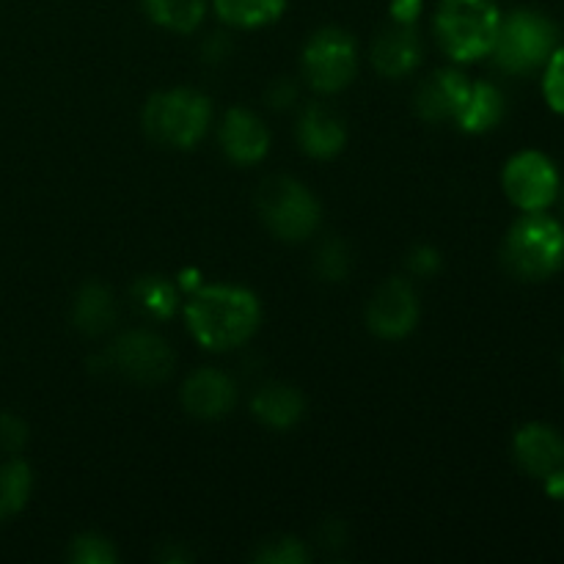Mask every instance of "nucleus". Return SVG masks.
Returning <instances> with one entry per match:
<instances>
[{
    "label": "nucleus",
    "instance_id": "nucleus-25",
    "mask_svg": "<svg viewBox=\"0 0 564 564\" xmlns=\"http://www.w3.org/2000/svg\"><path fill=\"white\" fill-rule=\"evenodd\" d=\"M317 270L323 279L341 281L350 273V253L341 240H328L317 253Z\"/></svg>",
    "mask_w": 564,
    "mask_h": 564
},
{
    "label": "nucleus",
    "instance_id": "nucleus-28",
    "mask_svg": "<svg viewBox=\"0 0 564 564\" xmlns=\"http://www.w3.org/2000/svg\"><path fill=\"white\" fill-rule=\"evenodd\" d=\"M28 441V427L22 419L17 416H0V446L9 452L22 449V444Z\"/></svg>",
    "mask_w": 564,
    "mask_h": 564
},
{
    "label": "nucleus",
    "instance_id": "nucleus-11",
    "mask_svg": "<svg viewBox=\"0 0 564 564\" xmlns=\"http://www.w3.org/2000/svg\"><path fill=\"white\" fill-rule=\"evenodd\" d=\"M516 460L529 477L549 479L556 471H564V438L560 430L549 427L543 422H532L521 427L512 441Z\"/></svg>",
    "mask_w": 564,
    "mask_h": 564
},
{
    "label": "nucleus",
    "instance_id": "nucleus-5",
    "mask_svg": "<svg viewBox=\"0 0 564 564\" xmlns=\"http://www.w3.org/2000/svg\"><path fill=\"white\" fill-rule=\"evenodd\" d=\"M560 44V28L545 14L532 9H518L501 17L499 36L494 44V58L510 75H529L549 64Z\"/></svg>",
    "mask_w": 564,
    "mask_h": 564
},
{
    "label": "nucleus",
    "instance_id": "nucleus-6",
    "mask_svg": "<svg viewBox=\"0 0 564 564\" xmlns=\"http://www.w3.org/2000/svg\"><path fill=\"white\" fill-rule=\"evenodd\" d=\"M259 215L275 237L286 242L306 240L319 224L317 198L290 176H273L259 187Z\"/></svg>",
    "mask_w": 564,
    "mask_h": 564
},
{
    "label": "nucleus",
    "instance_id": "nucleus-21",
    "mask_svg": "<svg viewBox=\"0 0 564 564\" xmlns=\"http://www.w3.org/2000/svg\"><path fill=\"white\" fill-rule=\"evenodd\" d=\"M286 0H215V14L235 28H262L279 20Z\"/></svg>",
    "mask_w": 564,
    "mask_h": 564
},
{
    "label": "nucleus",
    "instance_id": "nucleus-10",
    "mask_svg": "<svg viewBox=\"0 0 564 564\" xmlns=\"http://www.w3.org/2000/svg\"><path fill=\"white\" fill-rule=\"evenodd\" d=\"M419 323V301L405 279H391L380 286L367 306V325L380 339H402Z\"/></svg>",
    "mask_w": 564,
    "mask_h": 564
},
{
    "label": "nucleus",
    "instance_id": "nucleus-9",
    "mask_svg": "<svg viewBox=\"0 0 564 564\" xmlns=\"http://www.w3.org/2000/svg\"><path fill=\"white\" fill-rule=\"evenodd\" d=\"M108 364L124 378L152 386L169 378L174 369V352L158 334L130 330L110 345Z\"/></svg>",
    "mask_w": 564,
    "mask_h": 564
},
{
    "label": "nucleus",
    "instance_id": "nucleus-16",
    "mask_svg": "<svg viewBox=\"0 0 564 564\" xmlns=\"http://www.w3.org/2000/svg\"><path fill=\"white\" fill-rule=\"evenodd\" d=\"M422 61V39H419L416 28L400 25L383 31L372 47V64L380 75L386 77H405Z\"/></svg>",
    "mask_w": 564,
    "mask_h": 564
},
{
    "label": "nucleus",
    "instance_id": "nucleus-3",
    "mask_svg": "<svg viewBox=\"0 0 564 564\" xmlns=\"http://www.w3.org/2000/svg\"><path fill=\"white\" fill-rule=\"evenodd\" d=\"M501 257L518 279H551L564 264V226L545 213H527L507 231Z\"/></svg>",
    "mask_w": 564,
    "mask_h": 564
},
{
    "label": "nucleus",
    "instance_id": "nucleus-1",
    "mask_svg": "<svg viewBox=\"0 0 564 564\" xmlns=\"http://www.w3.org/2000/svg\"><path fill=\"white\" fill-rule=\"evenodd\" d=\"M187 328L204 350L226 352L246 345L259 328L262 308L242 286H202L185 306Z\"/></svg>",
    "mask_w": 564,
    "mask_h": 564
},
{
    "label": "nucleus",
    "instance_id": "nucleus-27",
    "mask_svg": "<svg viewBox=\"0 0 564 564\" xmlns=\"http://www.w3.org/2000/svg\"><path fill=\"white\" fill-rule=\"evenodd\" d=\"M308 560H312V556H308L306 545L297 543V540L292 538L273 540V543H268L264 549L257 551V562H268V564H303Z\"/></svg>",
    "mask_w": 564,
    "mask_h": 564
},
{
    "label": "nucleus",
    "instance_id": "nucleus-14",
    "mask_svg": "<svg viewBox=\"0 0 564 564\" xmlns=\"http://www.w3.org/2000/svg\"><path fill=\"white\" fill-rule=\"evenodd\" d=\"M220 147L231 163L253 165L268 154L270 132L251 110L235 108L226 113L224 124H220Z\"/></svg>",
    "mask_w": 564,
    "mask_h": 564
},
{
    "label": "nucleus",
    "instance_id": "nucleus-4",
    "mask_svg": "<svg viewBox=\"0 0 564 564\" xmlns=\"http://www.w3.org/2000/svg\"><path fill=\"white\" fill-rule=\"evenodd\" d=\"M213 105L204 94L191 88H174L149 97L143 108V130L152 141L174 149H191L207 132Z\"/></svg>",
    "mask_w": 564,
    "mask_h": 564
},
{
    "label": "nucleus",
    "instance_id": "nucleus-19",
    "mask_svg": "<svg viewBox=\"0 0 564 564\" xmlns=\"http://www.w3.org/2000/svg\"><path fill=\"white\" fill-rule=\"evenodd\" d=\"M505 116V97L490 83H471V94L466 99V108L457 116V124L466 132H488Z\"/></svg>",
    "mask_w": 564,
    "mask_h": 564
},
{
    "label": "nucleus",
    "instance_id": "nucleus-23",
    "mask_svg": "<svg viewBox=\"0 0 564 564\" xmlns=\"http://www.w3.org/2000/svg\"><path fill=\"white\" fill-rule=\"evenodd\" d=\"M132 295H135L138 306L154 319L169 317L176 306V290L163 275H147V279H141L135 284V290H132Z\"/></svg>",
    "mask_w": 564,
    "mask_h": 564
},
{
    "label": "nucleus",
    "instance_id": "nucleus-15",
    "mask_svg": "<svg viewBox=\"0 0 564 564\" xmlns=\"http://www.w3.org/2000/svg\"><path fill=\"white\" fill-rule=\"evenodd\" d=\"M297 143L306 154L319 160L336 158L347 143L345 121L323 105H308L297 121Z\"/></svg>",
    "mask_w": 564,
    "mask_h": 564
},
{
    "label": "nucleus",
    "instance_id": "nucleus-26",
    "mask_svg": "<svg viewBox=\"0 0 564 564\" xmlns=\"http://www.w3.org/2000/svg\"><path fill=\"white\" fill-rule=\"evenodd\" d=\"M543 94L551 110L564 116V47H556L554 55L545 64Z\"/></svg>",
    "mask_w": 564,
    "mask_h": 564
},
{
    "label": "nucleus",
    "instance_id": "nucleus-13",
    "mask_svg": "<svg viewBox=\"0 0 564 564\" xmlns=\"http://www.w3.org/2000/svg\"><path fill=\"white\" fill-rule=\"evenodd\" d=\"M471 94V83L466 75L455 69H441L430 75L419 86L416 110L427 121H457L466 99Z\"/></svg>",
    "mask_w": 564,
    "mask_h": 564
},
{
    "label": "nucleus",
    "instance_id": "nucleus-30",
    "mask_svg": "<svg viewBox=\"0 0 564 564\" xmlns=\"http://www.w3.org/2000/svg\"><path fill=\"white\" fill-rule=\"evenodd\" d=\"M422 14V0H391V17L400 25H413Z\"/></svg>",
    "mask_w": 564,
    "mask_h": 564
},
{
    "label": "nucleus",
    "instance_id": "nucleus-29",
    "mask_svg": "<svg viewBox=\"0 0 564 564\" xmlns=\"http://www.w3.org/2000/svg\"><path fill=\"white\" fill-rule=\"evenodd\" d=\"M408 268L419 275H433L441 268V257L435 248H416L408 259Z\"/></svg>",
    "mask_w": 564,
    "mask_h": 564
},
{
    "label": "nucleus",
    "instance_id": "nucleus-31",
    "mask_svg": "<svg viewBox=\"0 0 564 564\" xmlns=\"http://www.w3.org/2000/svg\"><path fill=\"white\" fill-rule=\"evenodd\" d=\"M562 369H564V361H562Z\"/></svg>",
    "mask_w": 564,
    "mask_h": 564
},
{
    "label": "nucleus",
    "instance_id": "nucleus-8",
    "mask_svg": "<svg viewBox=\"0 0 564 564\" xmlns=\"http://www.w3.org/2000/svg\"><path fill=\"white\" fill-rule=\"evenodd\" d=\"M507 198L523 213H545L560 196V171L554 160L545 158L543 152L516 154L507 160L505 174H501Z\"/></svg>",
    "mask_w": 564,
    "mask_h": 564
},
{
    "label": "nucleus",
    "instance_id": "nucleus-20",
    "mask_svg": "<svg viewBox=\"0 0 564 564\" xmlns=\"http://www.w3.org/2000/svg\"><path fill=\"white\" fill-rule=\"evenodd\" d=\"M149 20L176 33H191L207 14V0H141Z\"/></svg>",
    "mask_w": 564,
    "mask_h": 564
},
{
    "label": "nucleus",
    "instance_id": "nucleus-7",
    "mask_svg": "<svg viewBox=\"0 0 564 564\" xmlns=\"http://www.w3.org/2000/svg\"><path fill=\"white\" fill-rule=\"evenodd\" d=\"M358 69L356 39L341 28H323L308 39L303 50V72L312 88L336 94L347 88Z\"/></svg>",
    "mask_w": 564,
    "mask_h": 564
},
{
    "label": "nucleus",
    "instance_id": "nucleus-2",
    "mask_svg": "<svg viewBox=\"0 0 564 564\" xmlns=\"http://www.w3.org/2000/svg\"><path fill=\"white\" fill-rule=\"evenodd\" d=\"M501 28L496 0H441L435 14V33L449 58L471 64L494 53Z\"/></svg>",
    "mask_w": 564,
    "mask_h": 564
},
{
    "label": "nucleus",
    "instance_id": "nucleus-12",
    "mask_svg": "<svg viewBox=\"0 0 564 564\" xmlns=\"http://www.w3.org/2000/svg\"><path fill=\"white\" fill-rule=\"evenodd\" d=\"M237 402V389L231 378H226L218 369H198L182 386V405L196 419H215L229 416Z\"/></svg>",
    "mask_w": 564,
    "mask_h": 564
},
{
    "label": "nucleus",
    "instance_id": "nucleus-17",
    "mask_svg": "<svg viewBox=\"0 0 564 564\" xmlns=\"http://www.w3.org/2000/svg\"><path fill=\"white\" fill-rule=\"evenodd\" d=\"M251 411L264 427L290 430L292 424L301 422L303 411H306V400H303L295 386L268 383L253 394Z\"/></svg>",
    "mask_w": 564,
    "mask_h": 564
},
{
    "label": "nucleus",
    "instance_id": "nucleus-24",
    "mask_svg": "<svg viewBox=\"0 0 564 564\" xmlns=\"http://www.w3.org/2000/svg\"><path fill=\"white\" fill-rule=\"evenodd\" d=\"M72 562L75 564H113L116 551L113 545L108 543L99 534H83L72 543Z\"/></svg>",
    "mask_w": 564,
    "mask_h": 564
},
{
    "label": "nucleus",
    "instance_id": "nucleus-22",
    "mask_svg": "<svg viewBox=\"0 0 564 564\" xmlns=\"http://www.w3.org/2000/svg\"><path fill=\"white\" fill-rule=\"evenodd\" d=\"M31 488L33 477L28 463L9 460L0 466V521L17 516V512L28 505Z\"/></svg>",
    "mask_w": 564,
    "mask_h": 564
},
{
    "label": "nucleus",
    "instance_id": "nucleus-18",
    "mask_svg": "<svg viewBox=\"0 0 564 564\" xmlns=\"http://www.w3.org/2000/svg\"><path fill=\"white\" fill-rule=\"evenodd\" d=\"M72 319L83 334H105L116 323V301L108 286L97 284V281L83 286L75 297V306H72Z\"/></svg>",
    "mask_w": 564,
    "mask_h": 564
}]
</instances>
